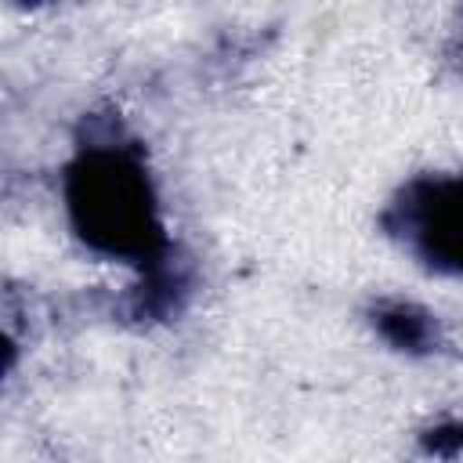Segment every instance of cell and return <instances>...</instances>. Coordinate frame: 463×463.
<instances>
[{
  "mask_svg": "<svg viewBox=\"0 0 463 463\" xmlns=\"http://www.w3.org/2000/svg\"><path fill=\"white\" fill-rule=\"evenodd\" d=\"M61 195L69 224L90 253L130 264L137 275L174 260L145 148L116 119L98 123V116H87L76 152L65 163Z\"/></svg>",
  "mask_w": 463,
  "mask_h": 463,
  "instance_id": "obj_1",
  "label": "cell"
},
{
  "mask_svg": "<svg viewBox=\"0 0 463 463\" xmlns=\"http://www.w3.org/2000/svg\"><path fill=\"white\" fill-rule=\"evenodd\" d=\"M380 228L427 271L463 275V174H416L380 210Z\"/></svg>",
  "mask_w": 463,
  "mask_h": 463,
  "instance_id": "obj_2",
  "label": "cell"
},
{
  "mask_svg": "<svg viewBox=\"0 0 463 463\" xmlns=\"http://www.w3.org/2000/svg\"><path fill=\"white\" fill-rule=\"evenodd\" d=\"M369 326L380 333L383 344H391L402 354H434L441 347V326L438 318L412 304V300H376L369 307Z\"/></svg>",
  "mask_w": 463,
  "mask_h": 463,
  "instance_id": "obj_3",
  "label": "cell"
},
{
  "mask_svg": "<svg viewBox=\"0 0 463 463\" xmlns=\"http://www.w3.org/2000/svg\"><path fill=\"white\" fill-rule=\"evenodd\" d=\"M420 449L427 456H438V459H452L463 452V423L459 420H441L434 423L430 430L420 434Z\"/></svg>",
  "mask_w": 463,
  "mask_h": 463,
  "instance_id": "obj_4",
  "label": "cell"
},
{
  "mask_svg": "<svg viewBox=\"0 0 463 463\" xmlns=\"http://www.w3.org/2000/svg\"><path fill=\"white\" fill-rule=\"evenodd\" d=\"M456 65H459V72H463V33H459V47H456Z\"/></svg>",
  "mask_w": 463,
  "mask_h": 463,
  "instance_id": "obj_5",
  "label": "cell"
}]
</instances>
